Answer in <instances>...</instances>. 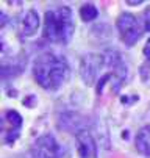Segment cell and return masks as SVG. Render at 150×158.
<instances>
[{"mask_svg": "<svg viewBox=\"0 0 150 158\" xmlns=\"http://www.w3.org/2000/svg\"><path fill=\"white\" fill-rule=\"evenodd\" d=\"M33 75L41 88L47 91H55L67 80L69 64L63 56L46 52L36 58L33 66Z\"/></svg>", "mask_w": 150, "mask_h": 158, "instance_id": "obj_1", "label": "cell"}, {"mask_svg": "<svg viewBox=\"0 0 150 158\" xmlns=\"http://www.w3.org/2000/svg\"><path fill=\"white\" fill-rule=\"evenodd\" d=\"M44 38L50 42L67 44L74 33V16L69 6L49 10L44 16Z\"/></svg>", "mask_w": 150, "mask_h": 158, "instance_id": "obj_2", "label": "cell"}, {"mask_svg": "<svg viewBox=\"0 0 150 158\" xmlns=\"http://www.w3.org/2000/svg\"><path fill=\"white\" fill-rule=\"evenodd\" d=\"M116 25H117L120 39L124 41V44H125L127 47L135 46L136 41L142 35V30L139 27V22H138L136 16H133L132 13H122L117 17Z\"/></svg>", "mask_w": 150, "mask_h": 158, "instance_id": "obj_3", "label": "cell"}, {"mask_svg": "<svg viewBox=\"0 0 150 158\" xmlns=\"http://www.w3.org/2000/svg\"><path fill=\"white\" fill-rule=\"evenodd\" d=\"M106 67V56L99 55V53H89L83 56L81 64H80V75L86 85H94L97 78L100 80L99 74L100 71Z\"/></svg>", "mask_w": 150, "mask_h": 158, "instance_id": "obj_4", "label": "cell"}, {"mask_svg": "<svg viewBox=\"0 0 150 158\" xmlns=\"http://www.w3.org/2000/svg\"><path fill=\"white\" fill-rule=\"evenodd\" d=\"M61 147L52 135H42L39 136L28 150V158H59Z\"/></svg>", "mask_w": 150, "mask_h": 158, "instance_id": "obj_5", "label": "cell"}, {"mask_svg": "<svg viewBox=\"0 0 150 158\" xmlns=\"http://www.w3.org/2000/svg\"><path fill=\"white\" fill-rule=\"evenodd\" d=\"M22 116L14 110H8L2 114V141L3 144L13 146L22 130Z\"/></svg>", "mask_w": 150, "mask_h": 158, "instance_id": "obj_6", "label": "cell"}, {"mask_svg": "<svg viewBox=\"0 0 150 158\" xmlns=\"http://www.w3.org/2000/svg\"><path fill=\"white\" fill-rule=\"evenodd\" d=\"M77 150L81 158H97V144L92 138V135L86 130H81L75 135Z\"/></svg>", "mask_w": 150, "mask_h": 158, "instance_id": "obj_7", "label": "cell"}, {"mask_svg": "<svg viewBox=\"0 0 150 158\" xmlns=\"http://www.w3.org/2000/svg\"><path fill=\"white\" fill-rule=\"evenodd\" d=\"M136 150L145 156H150V125L142 127L138 133H136Z\"/></svg>", "mask_w": 150, "mask_h": 158, "instance_id": "obj_8", "label": "cell"}, {"mask_svg": "<svg viewBox=\"0 0 150 158\" xmlns=\"http://www.w3.org/2000/svg\"><path fill=\"white\" fill-rule=\"evenodd\" d=\"M39 27V19L34 10H30L22 19V33L25 36H33Z\"/></svg>", "mask_w": 150, "mask_h": 158, "instance_id": "obj_9", "label": "cell"}, {"mask_svg": "<svg viewBox=\"0 0 150 158\" xmlns=\"http://www.w3.org/2000/svg\"><path fill=\"white\" fill-rule=\"evenodd\" d=\"M80 16L84 22H89V20H94L99 16V11L92 3H86V5H83L80 8Z\"/></svg>", "mask_w": 150, "mask_h": 158, "instance_id": "obj_10", "label": "cell"}, {"mask_svg": "<svg viewBox=\"0 0 150 158\" xmlns=\"http://www.w3.org/2000/svg\"><path fill=\"white\" fill-rule=\"evenodd\" d=\"M139 72H141V78H142V81H144L145 85L150 86V61H147V63H144V64L141 66Z\"/></svg>", "mask_w": 150, "mask_h": 158, "instance_id": "obj_11", "label": "cell"}, {"mask_svg": "<svg viewBox=\"0 0 150 158\" xmlns=\"http://www.w3.org/2000/svg\"><path fill=\"white\" fill-rule=\"evenodd\" d=\"M142 24H144V30L150 31V6L145 8L142 13Z\"/></svg>", "mask_w": 150, "mask_h": 158, "instance_id": "obj_12", "label": "cell"}, {"mask_svg": "<svg viewBox=\"0 0 150 158\" xmlns=\"http://www.w3.org/2000/svg\"><path fill=\"white\" fill-rule=\"evenodd\" d=\"M144 55L148 58V61H150V39L145 42V46H144Z\"/></svg>", "mask_w": 150, "mask_h": 158, "instance_id": "obj_13", "label": "cell"}]
</instances>
